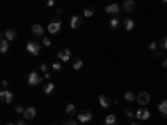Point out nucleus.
Masks as SVG:
<instances>
[{
    "instance_id": "12",
    "label": "nucleus",
    "mask_w": 167,
    "mask_h": 125,
    "mask_svg": "<svg viewBox=\"0 0 167 125\" xmlns=\"http://www.w3.org/2000/svg\"><path fill=\"white\" fill-rule=\"evenodd\" d=\"M80 25H82V17L74 15V17L70 19V28H74V30H75V28L80 27Z\"/></svg>"
},
{
    "instance_id": "3",
    "label": "nucleus",
    "mask_w": 167,
    "mask_h": 125,
    "mask_svg": "<svg viewBox=\"0 0 167 125\" xmlns=\"http://www.w3.org/2000/svg\"><path fill=\"white\" fill-rule=\"evenodd\" d=\"M25 50L30 53V55H35V57H37L39 53H40V44H39V42H35V40H30V42L27 44Z\"/></svg>"
},
{
    "instance_id": "31",
    "label": "nucleus",
    "mask_w": 167,
    "mask_h": 125,
    "mask_svg": "<svg viewBox=\"0 0 167 125\" xmlns=\"http://www.w3.org/2000/svg\"><path fill=\"white\" fill-rule=\"evenodd\" d=\"M149 50L156 52V50H157V42H150V44H149Z\"/></svg>"
},
{
    "instance_id": "24",
    "label": "nucleus",
    "mask_w": 167,
    "mask_h": 125,
    "mask_svg": "<svg viewBox=\"0 0 167 125\" xmlns=\"http://www.w3.org/2000/svg\"><path fill=\"white\" fill-rule=\"evenodd\" d=\"M65 112H67V115H74L75 114V105H74V103H67Z\"/></svg>"
},
{
    "instance_id": "18",
    "label": "nucleus",
    "mask_w": 167,
    "mask_h": 125,
    "mask_svg": "<svg viewBox=\"0 0 167 125\" xmlns=\"http://www.w3.org/2000/svg\"><path fill=\"white\" fill-rule=\"evenodd\" d=\"M104 122H105V125H115V123H117V115H114V114L107 115Z\"/></svg>"
},
{
    "instance_id": "15",
    "label": "nucleus",
    "mask_w": 167,
    "mask_h": 125,
    "mask_svg": "<svg viewBox=\"0 0 167 125\" xmlns=\"http://www.w3.org/2000/svg\"><path fill=\"white\" fill-rule=\"evenodd\" d=\"M54 90H55V83L48 80V83L44 87V94H45V95H52V94H54Z\"/></svg>"
},
{
    "instance_id": "39",
    "label": "nucleus",
    "mask_w": 167,
    "mask_h": 125,
    "mask_svg": "<svg viewBox=\"0 0 167 125\" xmlns=\"http://www.w3.org/2000/svg\"><path fill=\"white\" fill-rule=\"evenodd\" d=\"M17 125H27V123H25V120L22 119V120H19V122H17Z\"/></svg>"
},
{
    "instance_id": "26",
    "label": "nucleus",
    "mask_w": 167,
    "mask_h": 125,
    "mask_svg": "<svg viewBox=\"0 0 167 125\" xmlns=\"http://www.w3.org/2000/svg\"><path fill=\"white\" fill-rule=\"evenodd\" d=\"M82 14H84V17H92L94 15V8L92 7H85Z\"/></svg>"
},
{
    "instance_id": "37",
    "label": "nucleus",
    "mask_w": 167,
    "mask_h": 125,
    "mask_svg": "<svg viewBox=\"0 0 167 125\" xmlns=\"http://www.w3.org/2000/svg\"><path fill=\"white\" fill-rule=\"evenodd\" d=\"M154 57H161V50H156V52H152Z\"/></svg>"
},
{
    "instance_id": "4",
    "label": "nucleus",
    "mask_w": 167,
    "mask_h": 125,
    "mask_svg": "<svg viewBox=\"0 0 167 125\" xmlns=\"http://www.w3.org/2000/svg\"><path fill=\"white\" fill-rule=\"evenodd\" d=\"M150 102V94L145 90H142L140 94H137V103H140L142 107H145Z\"/></svg>"
},
{
    "instance_id": "16",
    "label": "nucleus",
    "mask_w": 167,
    "mask_h": 125,
    "mask_svg": "<svg viewBox=\"0 0 167 125\" xmlns=\"http://www.w3.org/2000/svg\"><path fill=\"white\" fill-rule=\"evenodd\" d=\"M3 39H7L9 42L15 40V39H17V32H15V30H5V33H3Z\"/></svg>"
},
{
    "instance_id": "22",
    "label": "nucleus",
    "mask_w": 167,
    "mask_h": 125,
    "mask_svg": "<svg viewBox=\"0 0 167 125\" xmlns=\"http://www.w3.org/2000/svg\"><path fill=\"white\" fill-rule=\"evenodd\" d=\"M50 67H52V70H54L55 73H59L60 70H62V62H60V60H59V62H54Z\"/></svg>"
},
{
    "instance_id": "38",
    "label": "nucleus",
    "mask_w": 167,
    "mask_h": 125,
    "mask_svg": "<svg viewBox=\"0 0 167 125\" xmlns=\"http://www.w3.org/2000/svg\"><path fill=\"white\" fill-rule=\"evenodd\" d=\"M44 78H45V80H50V73L45 72V73H44Z\"/></svg>"
},
{
    "instance_id": "44",
    "label": "nucleus",
    "mask_w": 167,
    "mask_h": 125,
    "mask_svg": "<svg viewBox=\"0 0 167 125\" xmlns=\"http://www.w3.org/2000/svg\"><path fill=\"white\" fill-rule=\"evenodd\" d=\"M60 2H65V0H60Z\"/></svg>"
},
{
    "instance_id": "23",
    "label": "nucleus",
    "mask_w": 167,
    "mask_h": 125,
    "mask_svg": "<svg viewBox=\"0 0 167 125\" xmlns=\"http://www.w3.org/2000/svg\"><path fill=\"white\" fill-rule=\"evenodd\" d=\"M124 98L127 100V102H134V100H137V95H134L132 92H125V94H124Z\"/></svg>"
},
{
    "instance_id": "41",
    "label": "nucleus",
    "mask_w": 167,
    "mask_h": 125,
    "mask_svg": "<svg viewBox=\"0 0 167 125\" xmlns=\"http://www.w3.org/2000/svg\"><path fill=\"white\" fill-rule=\"evenodd\" d=\"M130 125H140L139 122H130Z\"/></svg>"
},
{
    "instance_id": "29",
    "label": "nucleus",
    "mask_w": 167,
    "mask_h": 125,
    "mask_svg": "<svg viewBox=\"0 0 167 125\" xmlns=\"http://www.w3.org/2000/svg\"><path fill=\"white\" fill-rule=\"evenodd\" d=\"M161 48H162V50H167V35L162 37V40H161Z\"/></svg>"
},
{
    "instance_id": "13",
    "label": "nucleus",
    "mask_w": 167,
    "mask_h": 125,
    "mask_svg": "<svg viewBox=\"0 0 167 125\" xmlns=\"http://www.w3.org/2000/svg\"><path fill=\"white\" fill-rule=\"evenodd\" d=\"M99 105L102 108H109L111 107V100L105 97V95H99Z\"/></svg>"
},
{
    "instance_id": "35",
    "label": "nucleus",
    "mask_w": 167,
    "mask_h": 125,
    "mask_svg": "<svg viewBox=\"0 0 167 125\" xmlns=\"http://www.w3.org/2000/svg\"><path fill=\"white\" fill-rule=\"evenodd\" d=\"M55 3H57V0H47V7H55Z\"/></svg>"
},
{
    "instance_id": "17",
    "label": "nucleus",
    "mask_w": 167,
    "mask_h": 125,
    "mask_svg": "<svg viewBox=\"0 0 167 125\" xmlns=\"http://www.w3.org/2000/svg\"><path fill=\"white\" fill-rule=\"evenodd\" d=\"M124 27H125L127 32H130V30H134V27H136V22H134L132 19H125L124 20Z\"/></svg>"
},
{
    "instance_id": "21",
    "label": "nucleus",
    "mask_w": 167,
    "mask_h": 125,
    "mask_svg": "<svg viewBox=\"0 0 167 125\" xmlns=\"http://www.w3.org/2000/svg\"><path fill=\"white\" fill-rule=\"evenodd\" d=\"M150 119V110L149 108H145V107H142V119H140V122H145V120H149Z\"/></svg>"
},
{
    "instance_id": "32",
    "label": "nucleus",
    "mask_w": 167,
    "mask_h": 125,
    "mask_svg": "<svg viewBox=\"0 0 167 125\" xmlns=\"http://www.w3.org/2000/svg\"><path fill=\"white\" fill-rule=\"evenodd\" d=\"M15 112H17V114H23V112H25V108H23L22 105H17V107H15Z\"/></svg>"
},
{
    "instance_id": "28",
    "label": "nucleus",
    "mask_w": 167,
    "mask_h": 125,
    "mask_svg": "<svg viewBox=\"0 0 167 125\" xmlns=\"http://www.w3.org/2000/svg\"><path fill=\"white\" fill-rule=\"evenodd\" d=\"M125 117H127L129 120H132L134 117H136V112H132V110H129V108H127V110H125Z\"/></svg>"
},
{
    "instance_id": "2",
    "label": "nucleus",
    "mask_w": 167,
    "mask_h": 125,
    "mask_svg": "<svg viewBox=\"0 0 167 125\" xmlns=\"http://www.w3.org/2000/svg\"><path fill=\"white\" fill-rule=\"evenodd\" d=\"M60 27H62V22H60V19H54V20H50V23L47 25V30H48V33L55 35V33L60 32Z\"/></svg>"
},
{
    "instance_id": "40",
    "label": "nucleus",
    "mask_w": 167,
    "mask_h": 125,
    "mask_svg": "<svg viewBox=\"0 0 167 125\" xmlns=\"http://www.w3.org/2000/svg\"><path fill=\"white\" fill-rule=\"evenodd\" d=\"M162 67H164V69H167V58H164V62H162Z\"/></svg>"
},
{
    "instance_id": "43",
    "label": "nucleus",
    "mask_w": 167,
    "mask_h": 125,
    "mask_svg": "<svg viewBox=\"0 0 167 125\" xmlns=\"http://www.w3.org/2000/svg\"><path fill=\"white\" fill-rule=\"evenodd\" d=\"M7 125H17V123H7Z\"/></svg>"
},
{
    "instance_id": "6",
    "label": "nucleus",
    "mask_w": 167,
    "mask_h": 125,
    "mask_svg": "<svg viewBox=\"0 0 167 125\" xmlns=\"http://www.w3.org/2000/svg\"><path fill=\"white\" fill-rule=\"evenodd\" d=\"M57 57H59L60 62H69L72 58V52L69 48H60L59 53H57Z\"/></svg>"
},
{
    "instance_id": "42",
    "label": "nucleus",
    "mask_w": 167,
    "mask_h": 125,
    "mask_svg": "<svg viewBox=\"0 0 167 125\" xmlns=\"http://www.w3.org/2000/svg\"><path fill=\"white\" fill-rule=\"evenodd\" d=\"M161 2H162V3H167V0H161Z\"/></svg>"
},
{
    "instance_id": "34",
    "label": "nucleus",
    "mask_w": 167,
    "mask_h": 125,
    "mask_svg": "<svg viewBox=\"0 0 167 125\" xmlns=\"http://www.w3.org/2000/svg\"><path fill=\"white\" fill-rule=\"evenodd\" d=\"M136 119H137V120H140V119H142V107L136 112Z\"/></svg>"
},
{
    "instance_id": "19",
    "label": "nucleus",
    "mask_w": 167,
    "mask_h": 125,
    "mask_svg": "<svg viewBox=\"0 0 167 125\" xmlns=\"http://www.w3.org/2000/svg\"><path fill=\"white\" fill-rule=\"evenodd\" d=\"M0 52H2V53H7V52H9V40H7V39H2V40H0Z\"/></svg>"
},
{
    "instance_id": "7",
    "label": "nucleus",
    "mask_w": 167,
    "mask_h": 125,
    "mask_svg": "<svg viewBox=\"0 0 167 125\" xmlns=\"http://www.w3.org/2000/svg\"><path fill=\"white\" fill-rule=\"evenodd\" d=\"M0 98H2L3 103H12V102H14V94H12L10 90L3 89L2 92H0Z\"/></svg>"
},
{
    "instance_id": "45",
    "label": "nucleus",
    "mask_w": 167,
    "mask_h": 125,
    "mask_svg": "<svg viewBox=\"0 0 167 125\" xmlns=\"http://www.w3.org/2000/svg\"><path fill=\"white\" fill-rule=\"evenodd\" d=\"M165 80H167V77H165Z\"/></svg>"
},
{
    "instance_id": "25",
    "label": "nucleus",
    "mask_w": 167,
    "mask_h": 125,
    "mask_svg": "<svg viewBox=\"0 0 167 125\" xmlns=\"http://www.w3.org/2000/svg\"><path fill=\"white\" fill-rule=\"evenodd\" d=\"M72 67H74V70H80L84 67V60H80V58H79V60H75L74 64H72Z\"/></svg>"
},
{
    "instance_id": "14",
    "label": "nucleus",
    "mask_w": 167,
    "mask_h": 125,
    "mask_svg": "<svg viewBox=\"0 0 167 125\" xmlns=\"http://www.w3.org/2000/svg\"><path fill=\"white\" fill-rule=\"evenodd\" d=\"M157 110H159V114H161V115L167 117V100H162V102L159 103V105H157Z\"/></svg>"
},
{
    "instance_id": "33",
    "label": "nucleus",
    "mask_w": 167,
    "mask_h": 125,
    "mask_svg": "<svg viewBox=\"0 0 167 125\" xmlns=\"http://www.w3.org/2000/svg\"><path fill=\"white\" fill-rule=\"evenodd\" d=\"M40 70H42L44 73L48 72V64H42V65H40Z\"/></svg>"
},
{
    "instance_id": "36",
    "label": "nucleus",
    "mask_w": 167,
    "mask_h": 125,
    "mask_svg": "<svg viewBox=\"0 0 167 125\" xmlns=\"http://www.w3.org/2000/svg\"><path fill=\"white\" fill-rule=\"evenodd\" d=\"M7 87H9V82H7V80H2V89H7Z\"/></svg>"
},
{
    "instance_id": "11",
    "label": "nucleus",
    "mask_w": 167,
    "mask_h": 125,
    "mask_svg": "<svg viewBox=\"0 0 167 125\" xmlns=\"http://www.w3.org/2000/svg\"><path fill=\"white\" fill-rule=\"evenodd\" d=\"M32 33H34V35H37V37H44L45 28H44L40 23H34V25H32Z\"/></svg>"
},
{
    "instance_id": "27",
    "label": "nucleus",
    "mask_w": 167,
    "mask_h": 125,
    "mask_svg": "<svg viewBox=\"0 0 167 125\" xmlns=\"http://www.w3.org/2000/svg\"><path fill=\"white\" fill-rule=\"evenodd\" d=\"M42 45H44V47H50V45H52V40L48 39V37H42Z\"/></svg>"
},
{
    "instance_id": "8",
    "label": "nucleus",
    "mask_w": 167,
    "mask_h": 125,
    "mask_svg": "<svg viewBox=\"0 0 167 125\" xmlns=\"http://www.w3.org/2000/svg\"><path fill=\"white\" fill-rule=\"evenodd\" d=\"M92 112H80L79 115H77V120H79V123H89L92 120Z\"/></svg>"
},
{
    "instance_id": "1",
    "label": "nucleus",
    "mask_w": 167,
    "mask_h": 125,
    "mask_svg": "<svg viewBox=\"0 0 167 125\" xmlns=\"http://www.w3.org/2000/svg\"><path fill=\"white\" fill-rule=\"evenodd\" d=\"M42 80H44V77H40L37 72H30V73L27 75V83H28L30 87L40 85V83H42Z\"/></svg>"
},
{
    "instance_id": "9",
    "label": "nucleus",
    "mask_w": 167,
    "mask_h": 125,
    "mask_svg": "<svg viewBox=\"0 0 167 125\" xmlns=\"http://www.w3.org/2000/svg\"><path fill=\"white\" fill-rule=\"evenodd\" d=\"M136 0H124V5H122V8H124V12H127V14H132V12H136Z\"/></svg>"
},
{
    "instance_id": "5",
    "label": "nucleus",
    "mask_w": 167,
    "mask_h": 125,
    "mask_svg": "<svg viewBox=\"0 0 167 125\" xmlns=\"http://www.w3.org/2000/svg\"><path fill=\"white\" fill-rule=\"evenodd\" d=\"M104 12H105V14H107V15L117 17V14H119V12H120V7L117 5V3H109V5L104 8Z\"/></svg>"
},
{
    "instance_id": "30",
    "label": "nucleus",
    "mask_w": 167,
    "mask_h": 125,
    "mask_svg": "<svg viewBox=\"0 0 167 125\" xmlns=\"http://www.w3.org/2000/svg\"><path fill=\"white\" fill-rule=\"evenodd\" d=\"M64 125H79V120H72V119H69V120H65Z\"/></svg>"
},
{
    "instance_id": "20",
    "label": "nucleus",
    "mask_w": 167,
    "mask_h": 125,
    "mask_svg": "<svg viewBox=\"0 0 167 125\" xmlns=\"http://www.w3.org/2000/svg\"><path fill=\"white\" fill-rule=\"evenodd\" d=\"M119 25H120V20L117 19V17H112L111 22H109V27H111L112 30H115V28H119Z\"/></svg>"
},
{
    "instance_id": "10",
    "label": "nucleus",
    "mask_w": 167,
    "mask_h": 125,
    "mask_svg": "<svg viewBox=\"0 0 167 125\" xmlns=\"http://www.w3.org/2000/svg\"><path fill=\"white\" fill-rule=\"evenodd\" d=\"M35 115H37V108L35 107H27L25 112H23V119L25 120H32Z\"/></svg>"
}]
</instances>
